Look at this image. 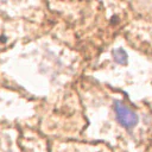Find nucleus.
Segmentation results:
<instances>
[{
    "label": "nucleus",
    "instance_id": "nucleus-1",
    "mask_svg": "<svg viewBox=\"0 0 152 152\" xmlns=\"http://www.w3.org/2000/svg\"><path fill=\"white\" fill-rule=\"evenodd\" d=\"M114 109L116 113V118H118L119 122L126 128H132L138 124V115L126 104L122 102L116 101L114 104Z\"/></svg>",
    "mask_w": 152,
    "mask_h": 152
},
{
    "label": "nucleus",
    "instance_id": "nucleus-2",
    "mask_svg": "<svg viewBox=\"0 0 152 152\" xmlns=\"http://www.w3.org/2000/svg\"><path fill=\"white\" fill-rule=\"evenodd\" d=\"M113 57H114V61L119 64H126L127 63V54L124 49H115L113 51Z\"/></svg>",
    "mask_w": 152,
    "mask_h": 152
}]
</instances>
